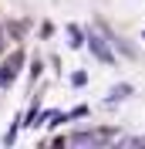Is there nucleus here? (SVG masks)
<instances>
[{
  "label": "nucleus",
  "instance_id": "20e7f679",
  "mask_svg": "<svg viewBox=\"0 0 145 149\" xmlns=\"http://www.w3.org/2000/svg\"><path fill=\"white\" fill-rule=\"evenodd\" d=\"M68 34H71V47H81V44H84V31H81V27L68 24Z\"/></svg>",
  "mask_w": 145,
  "mask_h": 149
},
{
  "label": "nucleus",
  "instance_id": "423d86ee",
  "mask_svg": "<svg viewBox=\"0 0 145 149\" xmlns=\"http://www.w3.org/2000/svg\"><path fill=\"white\" fill-rule=\"evenodd\" d=\"M71 81H74V85H84V81H88V74H84V71H78V74H71Z\"/></svg>",
  "mask_w": 145,
  "mask_h": 149
},
{
  "label": "nucleus",
  "instance_id": "7ed1b4c3",
  "mask_svg": "<svg viewBox=\"0 0 145 149\" xmlns=\"http://www.w3.org/2000/svg\"><path fill=\"white\" fill-rule=\"evenodd\" d=\"M88 44H91V51H95V58H98V61H105V65H115V54L108 51V44H105L98 34H88Z\"/></svg>",
  "mask_w": 145,
  "mask_h": 149
},
{
  "label": "nucleus",
  "instance_id": "f03ea898",
  "mask_svg": "<svg viewBox=\"0 0 145 149\" xmlns=\"http://www.w3.org/2000/svg\"><path fill=\"white\" fill-rule=\"evenodd\" d=\"M115 132L111 129H98V132H74L68 142H74V146H95V142H105V139H111Z\"/></svg>",
  "mask_w": 145,
  "mask_h": 149
},
{
  "label": "nucleus",
  "instance_id": "39448f33",
  "mask_svg": "<svg viewBox=\"0 0 145 149\" xmlns=\"http://www.w3.org/2000/svg\"><path fill=\"white\" fill-rule=\"evenodd\" d=\"M128 95H132V85H115V88H111V102H122Z\"/></svg>",
  "mask_w": 145,
  "mask_h": 149
},
{
  "label": "nucleus",
  "instance_id": "0eeeda50",
  "mask_svg": "<svg viewBox=\"0 0 145 149\" xmlns=\"http://www.w3.org/2000/svg\"><path fill=\"white\" fill-rule=\"evenodd\" d=\"M0 47H3V31H0Z\"/></svg>",
  "mask_w": 145,
  "mask_h": 149
},
{
  "label": "nucleus",
  "instance_id": "f257e3e1",
  "mask_svg": "<svg viewBox=\"0 0 145 149\" xmlns=\"http://www.w3.org/2000/svg\"><path fill=\"white\" fill-rule=\"evenodd\" d=\"M20 65H24V51H14V54L0 65V88H7L14 78H17V71H20Z\"/></svg>",
  "mask_w": 145,
  "mask_h": 149
}]
</instances>
